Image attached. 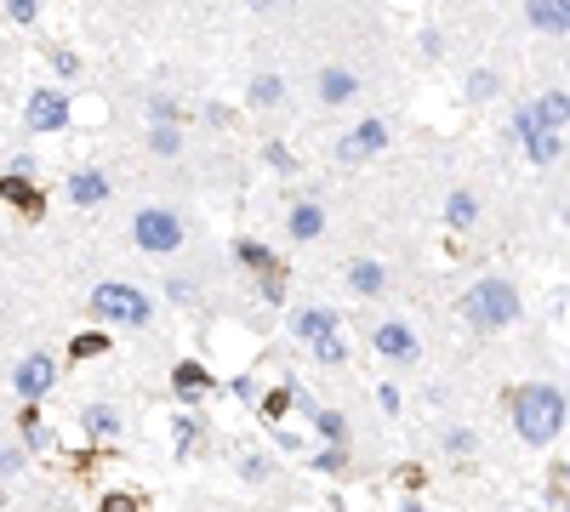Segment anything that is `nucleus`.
Masks as SVG:
<instances>
[{
  "label": "nucleus",
  "instance_id": "nucleus-1",
  "mask_svg": "<svg viewBox=\"0 0 570 512\" xmlns=\"http://www.w3.org/2000/svg\"><path fill=\"white\" fill-rule=\"evenodd\" d=\"M508 416H513V432H519V439L536 444V450H548L559 432H565L570 404H565V393L554 388V381H525V388L508 393Z\"/></svg>",
  "mask_w": 570,
  "mask_h": 512
},
{
  "label": "nucleus",
  "instance_id": "nucleus-2",
  "mask_svg": "<svg viewBox=\"0 0 570 512\" xmlns=\"http://www.w3.org/2000/svg\"><path fill=\"white\" fill-rule=\"evenodd\" d=\"M457 307H462V319L474 330H508V325H519V291H513V279H502V273L474 279Z\"/></svg>",
  "mask_w": 570,
  "mask_h": 512
},
{
  "label": "nucleus",
  "instance_id": "nucleus-3",
  "mask_svg": "<svg viewBox=\"0 0 570 512\" xmlns=\"http://www.w3.org/2000/svg\"><path fill=\"white\" fill-rule=\"evenodd\" d=\"M92 314L104 319V325H148V296L137 285H120V279H109V285H97L92 291Z\"/></svg>",
  "mask_w": 570,
  "mask_h": 512
},
{
  "label": "nucleus",
  "instance_id": "nucleus-4",
  "mask_svg": "<svg viewBox=\"0 0 570 512\" xmlns=\"http://www.w3.org/2000/svg\"><path fill=\"white\" fill-rule=\"evenodd\" d=\"M132 240L143 245V251H178L183 245V222L171 217V211H160V205H148V211H137L132 217Z\"/></svg>",
  "mask_w": 570,
  "mask_h": 512
},
{
  "label": "nucleus",
  "instance_id": "nucleus-5",
  "mask_svg": "<svg viewBox=\"0 0 570 512\" xmlns=\"http://www.w3.org/2000/svg\"><path fill=\"white\" fill-rule=\"evenodd\" d=\"M513 137L525 143V154H531L536 166H554L559 154H565V137H559V132H548V125H536L531 102H519V109H513Z\"/></svg>",
  "mask_w": 570,
  "mask_h": 512
},
{
  "label": "nucleus",
  "instance_id": "nucleus-6",
  "mask_svg": "<svg viewBox=\"0 0 570 512\" xmlns=\"http://www.w3.org/2000/svg\"><path fill=\"white\" fill-rule=\"evenodd\" d=\"M371 342H377V353L393 358V365H416V358H423V342H416V330L405 319H383L371 330Z\"/></svg>",
  "mask_w": 570,
  "mask_h": 512
},
{
  "label": "nucleus",
  "instance_id": "nucleus-7",
  "mask_svg": "<svg viewBox=\"0 0 570 512\" xmlns=\"http://www.w3.org/2000/svg\"><path fill=\"white\" fill-rule=\"evenodd\" d=\"M52 381H58V370H52V358H46V353H29V358H23V365H17V376H12V388L23 393V399H46V393H52Z\"/></svg>",
  "mask_w": 570,
  "mask_h": 512
},
{
  "label": "nucleus",
  "instance_id": "nucleus-8",
  "mask_svg": "<svg viewBox=\"0 0 570 512\" xmlns=\"http://www.w3.org/2000/svg\"><path fill=\"white\" fill-rule=\"evenodd\" d=\"M388 148V125L383 120H360L349 137L337 143V160H365V154H383Z\"/></svg>",
  "mask_w": 570,
  "mask_h": 512
},
{
  "label": "nucleus",
  "instance_id": "nucleus-9",
  "mask_svg": "<svg viewBox=\"0 0 570 512\" xmlns=\"http://www.w3.org/2000/svg\"><path fill=\"white\" fill-rule=\"evenodd\" d=\"M23 114H29L35 132H63V125H69V97L63 92H35Z\"/></svg>",
  "mask_w": 570,
  "mask_h": 512
},
{
  "label": "nucleus",
  "instance_id": "nucleus-10",
  "mask_svg": "<svg viewBox=\"0 0 570 512\" xmlns=\"http://www.w3.org/2000/svg\"><path fill=\"white\" fill-rule=\"evenodd\" d=\"M525 17H531V29H542V35H570V0H531Z\"/></svg>",
  "mask_w": 570,
  "mask_h": 512
},
{
  "label": "nucleus",
  "instance_id": "nucleus-11",
  "mask_svg": "<svg viewBox=\"0 0 570 512\" xmlns=\"http://www.w3.org/2000/svg\"><path fill=\"white\" fill-rule=\"evenodd\" d=\"M291 330H296L308 348H314V342H331V337H337V314H331V307H303V314L291 319Z\"/></svg>",
  "mask_w": 570,
  "mask_h": 512
},
{
  "label": "nucleus",
  "instance_id": "nucleus-12",
  "mask_svg": "<svg viewBox=\"0 0 570 512\" xmlns=\"http://www.w3.org/2000/svg\"><path fill=\"white\" fill-rule=\"evenodd\" d=\"M319 97H326L331 102V109H337V102H354L360 97V74L354 69H319Z\"/></svg>",
  "mask_w": 570,
  "mask_h": 512
},
{
  "label": "nucleus",
  "instance_id": "nucleus-13",
  "mask_svg": "<svg viewBox=\"0 0 570 512\" xmlns=\"http://www.w3.org/2000/svg\"><path fill=\"white\" fill-rule=\"evenodd\" d=\"M286 234H291V240H319V234H326V211H319L314 199L291 205V217H286Z\"/></svg>",
  "mask_w": 570,
  "mask_h": 512
},
{
  "label": "nucleus",
  "instance_id": "nucleus-14",
  "mask_svg": "<svg viewBox=\"0 0 570 512\" xmlns=\"http://www.w3.org/2000/svg\"><path fill=\"white\" fill-rule=\"evenodd\" d=\"M531 114H536V125H548V132H565L570 125V97L565 92H542V97H531Z\"/></svg>",
  "mask_w": 570,
  "mask_h": 512
},
{
  "label": "nucleus",
  "instance_id": "nucleus-15",
  "mask_svg": "<svg viewBox=\"0 0 570 512\" xmlns=\"http://www.w3.org/2000/svg\"><path fill=\"white\" fill-rule=\"evenodd\" d=\"M69 199L74 205H104L109 199V176L104 171H74L69 176Z\"/></svg>",
  "mask_w": 570,
  "mask_h": 512
},
{
  "label": "nucleus",
  "instance_id": "nucleus-16",
  "mask_svg": "<svg viewBox=\"0 0 570 512\" xmlns=\"http://www.w3.org/2000/svg\"><path fill=\"white\" fill-rule=\"evenodd\" d=\"M383 285H388V273H383V263H349V291H360V296H383Z\"/></svg>",
  "mask_w": 570,
  "mask_h": 512
},
{
  "label": "nucleus",
  "instance_id": "nucleus-17",
  "mask_svg": "<svg viewBox=\"0 0 570 512\" xmlns=\"http://www.w3.org/2000/svg\"><path fill=\"white\" fill-rule=\"evenodd\" d=\"M474 217H480V199L468 194V188H451V199H445V222L462 234V228H474Z\"/></svg>",
  "mask_w": 570,
  "mask_h": 512
},
{
  "label": "nucleus",
  "instance_id": "nucleus-18",
  "mask_svg": "<svg viewBox=\"0 0 570 512\" xmlns=\"http://www.w3.org/2000/svg\"><path fill=\"white\" fill-rule=\"evenodd\" d=\"M171 388H178V399H201L211 388V376L201 365H178V376H171Z\"/></svg>",
  "mask_w": 570,
  "mask_h": 512
},
{
  "label": "nucleus",
  "instance_id": "nucleus-19",
  "mask_svg": "<svg viewBox=\"0 0 570 512\" xmlns=\"http://www.w3.org/2000/svg\"><path fill=\"white\" fill-rule=\"evenodd\" d=\"M0 199H12V205H23V211H35V205H40V194L29 188V176H0Z\"/></svg>",
  "mask_w": 570,
  "mask_h": 512
},
{
  "label": "nucleus",
  "instance_id": "nucleus-20",
  "mask_svg": "<svg viewBox=\"0 0 570 512\" xmlns=\"http://www.w3.org/2000/svg\"><path fill=\"white\" fill-rule=\"evenodd\" d=\"M86 432H97V439H109V432H120V416L109 404H86Z\"/></svg>",
  "mask_w": 570,
  "mask_h": 512
},
{
  "label": "nucleus",
  "instance_id": "nucleus-21",
  "mask_svg": "<svg viewBox=\"0 0 570 512\" xmlns=\"http://www.w3.org/2000/svg\"><path fill=\"white\" fill-rule=\"evenodd\" d=\"M314 432H319L326 444H337V450H342V439H349V427H342L337 410H319V416H314Z\"/></svg>",
  "mask_w": 570,
  "mask_h": 512
},
{
  "label": "nucleus",
  "instance_id": "nucleus-22",
  "mask_svg": "<svg viewBox=\"0 0 570 512\" xmlns=\"http://www.w3.org/2000/svg\"><path fill=\"white\" fill-rule=\"evenodd\" d=\"M178 114H183V102H178V97H166V92L148 97V120H155V125H178Z\"/></svg>",
  "mask_w": 570,
  "mask_h": 512
},
{
  "label": "nucleus",
  "instance_id": "nucleus-23",
  "mask_svg": "<svg viewBox=\"0 0 570 512\" xmlns=\"http://www.w3.org/2000/svg\"><path fill=\"white\" fill-rule=\"evenodd\" d=\"M291 399H296L291 388H268V393H263V404H257V410H263V422L275 427V422L286 416V404H291Z\"/></svg>",
  "mask_w": 570,
  "mask_h": 512
},
{
  "label": "nucleus",
  "instance_id": "nucleus-24",
  "mask_svg": "<svg viewBox=\"0 0 570 512\" xmlns=\"http://www.w3.org/2000/svg\"><path fill=\"white\" fill-rule=\"evenodd\" d=\"M280 97H286L280 74H257V81H252V102H263V109H268V102H280Z\"/></svg>",
  "mask_w": 570,
  "mask_h": 512
},
{
  "label": "nucleus",
  "instance_id": "nucleus-25",
  "mask_svg": "<svg viewBox=\"0 0 570 512\" xmlns=\"http://www.w3.org/2000/svg\"><path fill=\"white\" fill-rule=\"evenodd\" d=\"M148 148H155V154H178L183 132H178V125H155V132H148Z\"/></svg>",
  "mask_w": 570,
  "mask_h": 512
},
{
  "label": "nucleus",
  "instance_id": "nucleus-26",
  "mask_svg": "<svg viewBox=\"0 0 570 512\" xmlns=\"http://www.w3.org/2000/svg\"><path fill=\"white\" fill-rule=\"evenodd\" d=\"M314 358H319V365H342L349 348H342V337H331V342H314Z\"/></svg>",
  "mask_w": 570,
  "mask_h": 512
},
{
  "label": "nucleus",
  "instance_id": "nucleus-27",
  "mask_svg": "<svg viewBox=\"0 0 570 512\" xmlns=\"http://www.w3.org/2000/svg\"><path fill=\"white\" fill-rule=\"evenodd\" d=\"M490 92H497V74H490V69H480V74H468V97H490Z\"/></svg>",
  "mask_w": 570,
  "mask_h": 512
},
{
  "label": "nucleus",
  "instance_id": "nucleus-28",
  "mask_svg": "<svg viewBox=\"0 0 570 512\" xmlns=\"http://www.w3.org/2000/svg\"><path fill=\"white\" fill-rule=\"evenodd\" d=\"M314 467H326V473H342V467H349V455H342L337 444H326V450H314Z\"/></svg>",
  "mask_w": 570,
  "mask_h": 512
},
{
  "label": "nucleus",
  "instance_id": "nucleus-29",
  "mask_svg": "<svg viewBox=\"0 0 570 512\" xmlns=\"http://www.w3.org/2000/svg\"><path fill=\"white\" fill-rule=\"evenodd\" d=\"M445 450H451V455H468V450H474V432H468V427H451V432H445Z\"/></svg>",
  "mask_w": 570,
  "mask_h": 512
},
{
  "label": "nucleus",
  "instance_id": "nucleus-30",
  "mask_svg": "<svg viewBox=\"0 0 570 512\" xmlns=\"http://www.w3.org/2000/svg\"><path fill=\"white\" fill-rule=\"evenodd\" d=\"M257 291H263V302H280V296H286V279H280V268H275V273H263V279H257Z\"/></svg>",
  "mask_w": 570,
  "mask_h": 512
},
{
  "label": "nucleus",
  "instance_id": "nucleus-31",
  "mask_svg": "<svg viewBox=\"0 0 570 512\" xmlns=\"http://www.w3.org/2000/svg\"><path fill=\"white\" fill-rule=\"evenodd\" d=\"M194 432H201V427H194V416H178V432H171V444H178V455L194 444Z\"/></svg>",
  "mask_w": 570,
  "mask_h": 512
},
{
  "label": "nucleus",
  "instance_id": "nucleus-32",
  "mask_svg": "<svg viewBox=\"0 0 570 512\" xmlns=\"http://www.w3.org/2000/svg\"><path fill=\"white\" fill-rule=\"evenodd\" d=\"M240 263H252V268H263V273H275V263H268V251H263V245H240Z\"/></svg>",
  "mask_w": 570,
  "mask_h": 512
},
{
  "label": "nucleus",
  "instance_id": "nucleus-33",
  "mask_svg": "<svg viewBox=\"0 0 570 512\" xmlns=\"http://www.w3.org/2000/svg\"><path fill=\"white\" fill-rule=\"evenodd\" d=\"M35 12H40L35 0H7V17H12V23H35Z\"/></svg>",
  "mask_w": 570,
  "mask_h": 512
},
{
  "label": "nucleus",
  "instance_id": "nucleus-34",
  "mask_svg": "<svg viewBox=\"0 0 570 512\" xmlns=\"http://www.w3.org/2000/svg\"><path fill=\"white\" fill-rule=\"evenodd\" d=\"M92 353H104V337H74V358H92Z\"/></svg>",
  "mask_w": 570,
  "mask_h": 512
},
{
  "label": "nucleus",
  "instance_id": "nucleus-35",
  "mask_svg": "<svg viewBox=\"0 0 570 512\" xmlns=\"http://www.w3.org/2000/svg\"><path fill=\"white\" fill-rule=\"evenodd\" d=\"M104 512H137V501H132V496H120V490H114V496H104Z\"/></svg>",
  "mask_w": 570,
  "mask_h": 512
},
{
  "label": "nucleus",
  "instance_id": "nucleus-36",
  "mask_svg": "<svg viewBox=\"0 0 570 512\" xmlns=\"http://www.w3.org/2000/svg\"><path fill=\"white\" fill-rule=\"evenodd\" d=\"M23 467V450L12 444V450H0V473H17Z\"/></svg>",
  "mask_w": 570,
  "mask_h": 512
},
{
  "label": "nucleus",
  "instance_id": "nucleus-37",
  "mask_svg": "<svg viewBox=\"0 0 570 512\" xmlns=\"http://www.w3.org/2000/svg\"><path fill=\"white\" fill-rule=\"evenodd\" d=\"M268 166H280V171H291V154H286L280 143H268Z\"/></svg>",
  "mask_w": 570,
  "mask_h": 512
},
{
  "label": "nucleus",
  "instance_id": "nucleus-38",
  "mask_svg": "<svg viewBox=\"0 0 570 512\" xmlns=\"http://www.w3.org/2000/svg\"><path fill=\"white\" fill-rule=\"evenodd\" d=\"M400 512H423V507H416V501H405V507H400Z\"/></svg>",
  "mask_w": 570,
  "mask_h": 512
},
{
  "label": "nucleus",
  "instance_id": "nucleus-39",
  "mask_svg": "<svg viewBox=\"0 0 570 512\" xmlns=\"http://www.w3.org/2000/svg\"><path fill=\"white\" fill-rule=\"evenodd\" d=\"M565 222H570V199H565Z\"/></svg>",
  "mask_w": 570,
  "mask_h": 512
}]
</instances>
